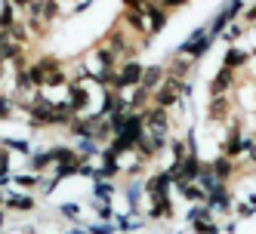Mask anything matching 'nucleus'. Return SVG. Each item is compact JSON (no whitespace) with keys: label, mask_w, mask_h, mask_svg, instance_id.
<instances>
[{"label":"nucleus","mask_w":256,"mask_h":234,"mask_svg":"<svg viewBox=\"0 0 256 234\" xmlns=\"http://www.w3.org/2000/svg\"><path fill=\"white\" fill-rule=\"evenodd\" d=\"M185 87H182V80L179 77H167L164 84H160L155 92H151V99H155V105H160V108H170L173 102L179 99V92H182Z\"/></svg>","instance_id":"obj_1"},{"label":"nucleus","mask_w":256,"mask_h":234,"mask_svg":"<svg viewBox=\"0 0 256 234\" xmlns=\"http://www.w3.org/2000/svg\"><path fill=\"white\" fill-rule=\"evenodd\" d=\"M142 74H145V68L139 65V62H127L121 71H118V84H114V89H124V87H136V84H142Z\"/></svg>","instance_id":"obj_2"},{"label":"nucleus","mask_w":256,"mask_h":234,"mask_svg":"<svg viewBox=\"0 0 256 234\" xmlns=\"http://www.w3.org/2000/svg\"><path fill=\"white\" fill-rule=\"evenodd\" d=\"M145 120H148V126H151V133H160L164 136V130H167V108H160V105H155L151 111H145Z\"/></svg>","instance_id":"obj_3"},{"label":"nucleus","mask_w":256,"mask_h":234,"mask_svg":"<svg viewBox=\"0 0 256 234\" xmlns=\"http://www.w3.org/2000/svg\"><path fill=\"white\" fill-rule=\"evenodd\" d=\"M164 80H167V71H164V68H145V74H142V87L145 89H158L160 84H164Z\"/></svg>","instance_id":"obj_4"},{"label":"nucleus","mask_w":256,"mask_h":234,"mask_svg":"<svg viewBox=\"0 0 256 234\" xmlns=\"http://www.w3.org/2000/svg\"><path fill=\"white\" fill-rule=\"evenodd\" d=\"M231 77H235V74H231V68H223V71L216 74V80L210 84V92H213V96H219V92H223V89L231 84Z\"/></svg>","instance_id":"obj_5"},{"label":"nucleus","mask_w":256,"mask_h":234,"mask_svg":"<svg viewBox=\"0 0 256 234\" xmlns=\"http://www.w3.org/2000/svg\"><path fill=\"white\" fill-rule=\"evenodd\" d=\"M231 170H235L231 157H219V160L213 163V176H216V179H228V176H231Z\"/></svg>","instance_id":"obj_6"},{"label":"nucleus","mask_w":256,"mask_h":234,"mask_svg":"<svg viewBox=\"0 0 256 234\" xmlns=\"http://www.w3.org/2000/svg\"><path fill=\"white\" fill-rule=\"evenodd\" d=\"M228 114V99H223V96H216L213 102H210V117L213 120H223V117Z\"/></svg>","instance_id":"obj_7"},{"label":"nucleus","mask_w":256,"mask_h":234,"mask_svg":"<svg viewBox=\"0 0 256 234\" xmlns=\"http://www.w3.org/2000/svg\"><path fill=\"white\" fill-rule=\"evenodd\" d=\"M244 58H247V56H244V53H238V50H228L225 53V68H231V65H244Z\"/></svg>","instance_id":"obj_8"},{"label":"nucleus","mask_w":256,"mask_h":234,"mask_svg":"<svg viewBox=\"0 0 256 234\" xmlns=\"http://www.w3.org/2000/svg\"><path fill=\"white\" fill-rule=\"evenodd\" d=\"M185 0H164V6H182Z\"/></svg>","instance_id":"obj_9"},{"label":"nucleus","mask_w":256,"mask_h":234,"mask_svg":"<svg viewBox=\"0 0 256 234\" xmlns=\"http://www.w3.org/2000/svg\"><path fill=\"white\" fill-rule=\"evenodd\" d=\"M250 19H256V9H253V13H250Z\"/></svg>","instance_id":"obj_10"}]
</instances>
